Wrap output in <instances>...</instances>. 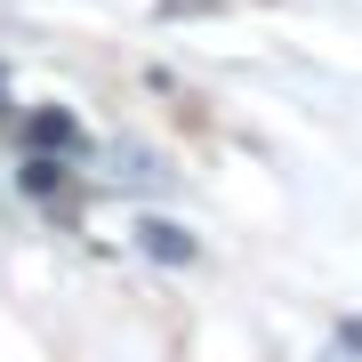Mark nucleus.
Masks as SVG:
<instances>
[{
    "mask_svg": "<svg viewBox=\"0 0 362 362\" xmlns=\"http://www.w3.org/2000/svg\"><path fill=\"white\" fill-rule=\"evenodd\" d=\"M137 233H145V250H153L161 266H185V258H194V233H185V226H169V218H145Z\"/></svg>",
    "mask_w": 362,
    "mask_h": 362,
    "instance_id": "f03ea898",
    "label": "nucleus"
},
{
    "mask_svg": "<svg viewBox=\"0 0 362 362\" xmlns=\"http://www.w3.org/2000/svg\"><path fill=\"white\" fill-rule=\"evenodd\" d=\"M25 145H33V153H81V121L65 113V105H49V113L25 121Z\"/></svg>",
    "mask_w": 362,
    "mask_h": 362,
    "instance_id": "f257e3e1",
    "label": "nucleus"
},
{
    "mask_svg": "<svg viewBox=\"0 0 362 362\" xmlns=\"http://www.w3.org/2000/svg\"><path fill=\"white\" fill-rule=\"evenodd\" d=\"M338 338H346V346H354V354H362V322H346V330H338Z\"/></svg>",
    "mask_w": 362,
    "mask_h": 362,
    "instance_id": "20e7f679",
    "label": "nucleus"
},
{
    "mask_svg": "<svg viewBox=\"0 0 362 362\" xmlns=\"http://www.w3.org/2000/svg\"><path fill=\"white\" fill-rule=\"evenodd\" d=\"M57 185H65V169H57L49 153H33V161H25V194H40V202H49Z\"/></svg>",
    "mask_w": 362,
    "mask_h": 362,
    "instance_id": "7ed1b4c3",
    "label": "nucleus"
}]
</instances>
